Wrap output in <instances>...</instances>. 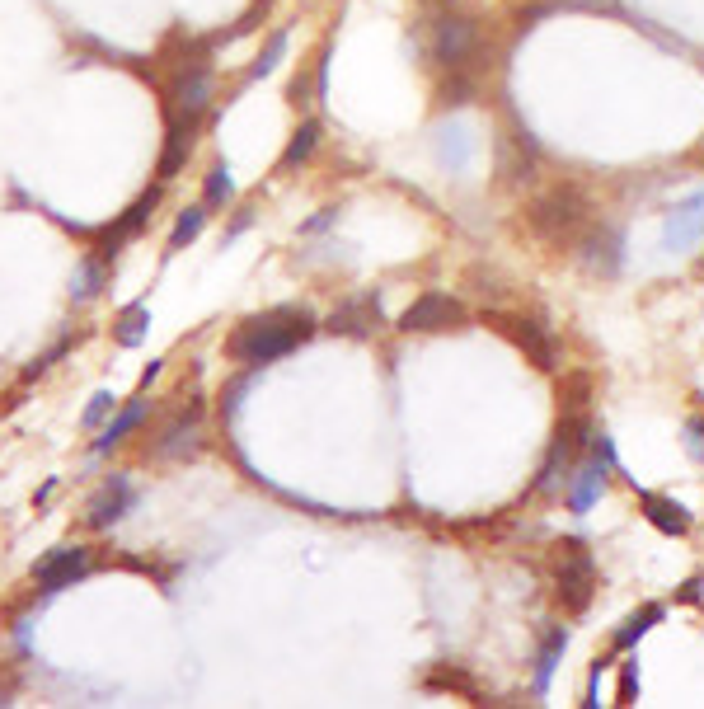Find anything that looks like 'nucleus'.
<instances>
[{"mask_svg": "<svg viewBox=\"0 0 704 709\" xmlns=\"http://www.w3.org/2000/svg\"><path fill=\"white\" fill-rule=\"evenodd\" d=\"M695 240H704V188L700 193H690V198H681L667 212V221H662V249H690Z\"/></svg>", "mask_w": 704, "mask_h": 709, "instance_id": "39448f33", "label": "nucleus"}, {"mask_svg": "<svg viewBox=\"0 0 704 709\" xmlns=\"http://www.w3.org/2000/svg\"><path fill=\"white\" fill-rule=\"evenodd\" d=\"M160 371H165V357H151V362H146V371H141V386H151Z\"/></svg>", "mask_w": 704, "mask_h": 709, "instance_id": "cd10ccee", "label": "nucleus"}, {"mask_svg": "<svg viewBox=\"0 0 704 709\" xmlns=\"http://www.w3.org/2000/svg\"><path fill=\"white\" fill-rule=\"evenodd\" d=\"M113 404H118V395H113V390H94L90 404H85V414H80V423H85V428H99V423L113 414Z\"/></svg>", "mask_w": 704, "mask_h": 709, "instance_id": "5701e85b", "label": "nucleus"}, {"mask_svg": "<svg viewBox=\"0 0 704 709\" xmlns=\"http://www.w3.org/2000/svg\"><path fill=\"white\" fill-rule=\"evenodd\" d=\"M315 334V320H310L306 310H268L259 320H245L235 334H230V357L235 362H245V367H268L277 357H287L291 348H301V343Z\"/></svg>", "mask_w": 704, "mask_h": 709, "instance_id": "f257e3e1", "label": "nucleus"}, {"mask_svg": "<svg viewBox=\"0 0 704 709\" xmlns=\"http://www.w3.org/2000/svg\"><path fill=\"white\" fill-rule=\"evenodd\" d=\"M601 484H606V465H601V461H587V465L578 470V484H573V494H568V508H573V512H587L592 503H597Z\"/></svg>", "mask_w": 704, "mask_h": 709, "instance_id": "f8f14e48", "label": "nucleus"}, {"mask_svg": "<svg viewBox=\"0 0 704 709\" xmlns=\"http://www.w3.org/2000/svg\"><path fill=\"white\" fill-rule=\"evenodd\" d=\"M85 573H90V555H85L80 545H62V550H52V555L33 569V578H38L43 592H62V587L80 583Z\"/></svg>", "mask_w": 704, "mask_h": 709, "instance_id": "423d86ee", "label": "nucleus"}, {"mask_svg": "<svg viewBox=\"0 0 704 709\" xmlns=\"http://www.w3.org/2000/svg\"><path fill=\"white\" fill-rule=\"evenodd\" d=\"M465 320V310H460V301H451L446 292H428L418 296L414 306L399 315V329H409V334H437V329H456V324Z\"/></svg>", "mask_w": 704, "mask_h": 709, "instance_id": "7ed1b4c3", "label": "nucleus"}, {"mask_svg": "<svg viewBox=\"0 0 704 709\" xmlns=\"http://www.w3.org/2000/svg\"><path fill=\"white\" fill-rule=\"evenodd\" d=\"M634 686H639V677H634V667H625V677H620V705H634Z\"/></svg>", "mask_w": 704, "mask_h": 709, "instance_id": "a878e982", "label": "nucleus"}, {"mask_svg": "<svg viewBox=\"0 0 704 709\" xmlns=\"http://www.w3.org/2000/svg\"><path fill=\"white\" fill-rule=\"evenodd\" d=\"M475 43H479V33L470 19H442L437 38H432V52H437L442 66L460 71V66H470V57H475Z\"/></svg>", "mask_w": 704, "mask_h": 709, "instance_id": "6e6552de", "label": "nucleus"}, {"mask_svg": "<svg viewBox=\"0 0 704 709\" xmlns=\"http://www.w3.org/2000/svg\"><path fill=\"white\" fill-rule=\"evenodd\" d=\"M315 146H320V123H301L296 132H291L287 151H282V170H296L301 160H310V155H315Z\"/></svg>", "mask_w": 704, "mask_h": 709, "instance_id": "f3484780", "label": "nucleus"}, {"mask_svg": "<svg viewBox=\"0 0 704 709\" xmlns=\"http://www.w3.org/2000/svg\"><path fill=\"white\" fill-rule=\"evenodd\" d=\"M442 160H456V165H465L470 160V146H465V132H446V141H442Z\"/></svg>", "mask_w": 704, "mask_h": 709, "instance_id": "393cba45", "label": "nucleus"}, {"mask_svg": "<svg viewBox=\"0 0 704 709\" xmlns=\"http://www.w3.org/2000/svg\"><path fill=\"white\" fill-rule=\"evenodd\" d=\"M517 343L526 348V357H531L536 367H554V362H559V348H554V339L540 329V320H517Z\"/></svg>", "mask_w": 704, "mask_h": 709, "instance_id": "9b49d317", "label": "nucleus"}, {"mask_svg": "<svg viewBox=\"0 0 704 709\" xmlns=\"http://www.w3.org/2000/svg\"><path fill=\"white\" fill-rule=\"evenodd\" d=\"M141 418H146V400L127 404L123 414H118V418H113V423H108L104 432H99V442H94V451H99V456H104V451H113V447H118V442H123V437H127V432L137 428Z\"/></svg>", "mask_w": 704, "mask_h": 709, "instance_id": "4468645a", "label": "nucleus"}, {"mask_svg": "<svg viewBox=\"0 0 704 709\" xmlns=\"http://www.w3.org/2000/svg\"><path fill=\"white\" fill-rule=\"evenodd\" d=\"M338 216V207H324L320 216H315V221H306V235H315V231H324V226H329V221H334Z\"/></svg>", "mask_w": 704, "mask_h": 709, "instance_id": "bb28decb", "label": "nucleus"}, {"mask_svg": "<svg viewBox=\"0 0 704 709\" xmlns=\"http://www.w3.org/2000/svg\"><path fill=\"white\" fill-rule=\"evenodd\" d=\"M282 57H287V29H277L273 38H268V47L259 52V62L249 66V85H254V80H263V76H273L277 66H282Z\"/></svg>", "mask_w": 704, "mask_h": 709, "instance_id": "aec40b11", "label": "nucleus"}, {"mask_svg": "<svg viewBox=\"0 0 704 709\" xmlns=\"http://www.w3.org/2000/svg\"><path fill=\"white\" fill-rule=\"evenodd\" d=\"M202 231H207V202H202V207H188V212H179L174 231H169V254H179L184 245H193Z\"/></svg>", "mask_w": 704, "mask_h": 709, "instance_id": "dca6fc26", "label": "nucleus"}, {"mask_svg": "<svg viewBox=\"0 0 704 709\" xmlns=\"http://www.w3.org/2000/svg\"><path fill=\"white\" fill-rule=\"evenodd\" d=\"M207 108H212V71H207V66H193V71H184L179 85H174V118H169V127L198 132Z\"/></svg>", "mask_w": 704, "mask_h": 709, "instance_id": "f03ea898", "label": "nucleus"}, {"mask_svg": "<svg viewBox=\"0 0 704 709\" xmlns=\"http://www.w3.org/2000/svg\"><path fill=\"white\" fill-rule=\"evenodd\" d=\"M643 508H648V522L658 526V531H667V536H681V531L690 526L686 508L672 503V498H643Z\"/></svg>", "mask_w": 704, "mask_h": 709, "instance_id": "ddd939ff", "label": "nucleus"}, {"mask_svg": "<svg viewBox=\"0 0 704 709\" xmlns=\"http://www.w3.org/2000/svg\"><path fill=\"white\" fill-rule=\"evenodd\" d=\"M230 198H235V179H230L226 165H212V170H207V184H202V202H207V207H226Z\"/></svg>", "mask_w": 704, "mask_h": 709, "instance_id": "412c9836", "label": "nucleus"}, {"mask_svg": "<svg viewBox=\"0 0 704 709\" xmlns=\"http://www.w3.org/2000/svg\"><path fill=\"white\" fill-rule=\"evenodd\" d=\"M104 278H108V268L99 259H80L76 278H71V296H76V301H90V296L104 287Z\"/></svg>", "mask_w": 704, "mask_h": 709, "instance_id": "6ab92c4d", "label": "nucleus"}, {"mask_svg": "<svg viewBox=\"0 0 704 709\" xmlns=\"http://www.w3.org/2000/svg\"><path fill=\"white\" fill-rule=\"evenodd\" d=\"M146 329H151V306L146 301H132V306L123 310V320H118V343L123 348H141V339H146Z\"/></svg>", "mask_w": 704, "mask_h": 709, "instance_id": "2eb2a0df", "label": "nucleus"}, {"mask_svg": "<svg viewBox=\"0 0 704 709\" xmlns=\"http://www.w3.org/2000/svg\"><path fill=\"white\" fill-rule=\"evenodd\" d=\"M132 503H137V489H132V479H127V475H113L104 489H99V498L90 503V526H94V531H108L113 522H123Z\"/></svg>", "mask_w": 704, "mask_h": 709, "instance_id": "1a4fd4ad", "label": "nucleus"}, {"mask_svg": "<svg viewBox=\"0 0 704 709\" xmlns=\"http://www.w3.org/2000/svg\"><path fill=\"white\" fill-rule=\"evenodd\" d=\"M658 620H662V606H648L643 616H634V620H629V625H625V630L615 634V644H620V648H629V644H634V639H639V634H648V630H653Z\"/></svg>", "mask_w": 704, "mask_h": 709, "instance_id": "b1692460", "label": "nucleus"}, {"mask_svg": "<svg viewBox=\"0 0 704 709\" xmlns=\"http://www.w3.org/2000/svg\"><path fill=\"white\" fill-rule=\"evenodd\" d=\"M592 583H597L592 555L582 550L578 540H568L564 559H559V597L568 602V611H582V606H587V597H592Z\"/></svg>", "mask_w": 704, "mask_h": 709, "instance_id": "20e7f679", "label": "nucleus"}, {"mask_svg": "<svg viewBox=\"0 0 704 709\" xmlns=\"http://www.w3.org/2000/svg\"><path fill=\"white\" fill-rule=\"evenodd\" d=\"M564 648H568V634H564V630H554L550 639H545V648H540V667H536V691H540V695L550 691L554 667H559V658H564Z\"/></svg>", "mask_w": 704, "mask_h": 709, "instance_id": "a211bd4d", "label": "nucleus"}, {"mask_svg": "<svg viewBox=\"0 0 704 709\" xmlns=\"http://www.w3.org/2000/svg\"><path fill=\"white\" fill-rule=\"evenodd\" d=\"M151 212H155V193H146V198H141L137 207H132V212H127L123 221H118V231H108V240H127V235H137V231H141V221H146Z\"/></svg>", "mask_w": 704, "mask_h": 709, "instance_id": "4be33fe9", "label": "nucleus"}, {"mask_svg": "<svg viewBox=\"0 0 704 709\" xmlns=\"http://www.w3.org/2000/svg\"><path fill=\"white\" fill-rule=\"evenodd\" d=\"M376 324H381V301H376V296H357V301L334 310L329 329H334V334H348V339H367Z\"/></svg>", "mask_w": 704, "mask_h": 709, "instance_id": "9d476101", "label": "nucleus"}, {"mask_svg": "<svg viewBox=\"0 0 704 709\" xmlns=\"http://www.w3.org/2000/svg\"><path fill=\"white\" fill-rule=\"evenodd\" d=\"M536 231L550 235V240H564L582 226V198L578 193H550L545 202H536Z\"/></svg>", "mask_w": 704, "mask_h": 709, "instance_id": "0eeeda50", "label": "nucleus"}]
</instances>
